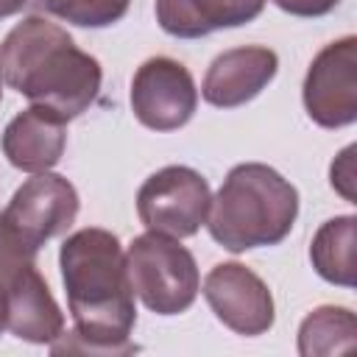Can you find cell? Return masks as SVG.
Segmentation results:
<instances>
[{"mask_svg":"<svg viewBox=\"0 0 357 357\" xmlns=\"http://www.w3.org/2000/svg\"><path fill=\"white\" fill-rule=\"evenodd\" d=\"M276 70H279V59L271 47L262 45L234 47L220 53L209 64L201 95L206 103L218 109H234L254 100L273 81Z\"/></svg>","mask_w":357,"mask_h":357,"instance_id":"10","label":"cell"},{"mask_svg":"<svg viewBox=\"0 0 357 357\" xmlns=\"http://www.w3.org/2000/svg\"><path fill=\"white\" fill-rule=\"evenodd\" d=\"M126 271L134 296H139V301L156 315H178L190 310L201 290L195 257L176 237L159 231L131 240Z\"/></svg>","mask_w":357,"mask_h":357,"instance_id":"4","label":"cell"},{"mask_svg":"<svg viewBox=\"0 0 357 357\" xmlns=\"http://www.w3.org/2000/svg\"><path fill=\"white\" fill-rule=\"evenodd\" d=\"M304 109L321 128H343L357 120V39L326 45L304 78Z\"/></svg>","mask_w":357,"mask_h":357,"instance_id":"8","label":"cell"},{"mask_svg":"<svg viewBox=\"0 0 357 357\" xmlns=\"http://www.w3.org/2000/svg\"><path fill=\"white\" fill-rule=\"evenodd\" d=\"M64 117H59L47 106H28L22 109L3 131V153L6 159L25 173H45L53 165H59L64 145H67V128Z\"/></svg>","mask_w":357,"mask_h":357,"instance_id":"12","label":"cell"},{"mask_svg":"<svg viewBox=\"0 0 357 357\" xmlns=\"http://www.w3.org/2000/svg\"><path fill=\"white\" fill-rule=\"evenodd\" d=\"M0 75L31 103L47 106L64 120L86 112L103 81L98 59L75 47L61 25L36 14L17 22L3 39Z\"/></svg>","mask_w":357,"mask_h":357,"instance_id":"2","label":"cell"},{"mask_svg":"<svg viewBox=\"0 0 357 357\" xmlns=\"http://www.w3.org/2000/svg\"><path fill=\"white\" fill-rule=\"evenodd\" d=\"M298 215L296 187L262 162H245L229 170L209 204L206 226L215 243L240 254L248 248L282 243Z\"/></svg>","mask_w":357,"mask_h":357,"instance_id":"3","label":"cell"},{"mask_svg":"<svg viewBox=\"0 0 357 357\" xmlns=\"http://www.w3.org/2000/svg\"><path fill=\"white\" fill-rule=\"evenodd\" d=\"M59 265L75 329L61 332L50 351L112 357L137 351L131 343L137 307L120 240L106 229H81L64 240Z\"/></svg>","mask_w":357,"mask_h":357,"instance_id":"1","label":"cell"},{"mask_svg":"<svg viewBox=\"0 0 357 357\" xmlns=\"http://www.w3.org/2000/svg\"><path fill=\"white\" fill-rule=\"evenodd\" d=\"M198 106V89L190 70L167 56L142 61L131 81L134 117L151 131H176L190 123Z\"/></svg>","mask_w":357,"mask_h":357,"instance_id":"7","label":"cell"},{"mask_svg":"<svg viewBox=\"0 0 357 357\" xmlns=\"http://www.w3.org/2000/svg\"><path fill=\"white\" fill-rule=\"evenodd\" d=\"M337 3L340 0H273V6H279L282 11H287L293 17H324Z\"/></svg>","mask_w":357,"mask_h":357,"instance_id":"18","label":"cell"},{"mask_svg":"<svg viewBox=\"0 0 357 357\" xmlns=\"http://www.w3.org/2000/svg\"><path fill=\"white\" fill-rule=\"evenodd\" d=\"M357 321L346 307H318L298 326V354L301 357H326L340 354L354 346Z\"/></svg>","mask_w":357,"mask_h":357,"instance_id":"15","label":"cell"},{"mask_svg":"<svg viewBox=\"0 0 357 357\" xmlns=\"http://www.w3.org/2000/svg\"><path fill=\"white\" fill-rule=\"evenodd\" d=\"M204 298L223 326L257 337L273 326V296L268 284L240 262H220L204 279Z\"/></svg>","mask_w":357,"mask_h":357,"instance_id":"9","label":"cell"},{"mask_svg":"<svg viewBox=\"0 0 357 357\" xmlns=\"http://www.w3.org/2000/svg\"><path fill=\"white\" fill-rule=\"evenodd\" d=\"M354 240H357L354 215L332 218L315 231L310 245V259L321 279L340 287H354Z\"/></svg>","mask_w":357,"mask_h":357,"instance_id":"14","label":"cell"},{"mask_svg":"<svg viewBox=\"0 0 357 357\" xmlns=\"http://www.w3.org/2000/svg\"><path fill=\"white\" fill-rule=\"evenodd\" d=\"M78 215V192L75 187L56 173H36L28 178L8 201V206L0 212L8 231L33 254L39 248L67 231Z\"/></svg>","mask_w":357,"mask_h":357,"instance_id":"6","label":"cell"},{"mask_svg":"<svg viewBox=\"0 0 357 357\" xmlns=\"http://www.w3.org/2000/svg\"><path fill=\"white\" fill-rule=\"evenodd\" d=\"M8 298V326L11 335L28 343H53L64 332V312L59 310L47 282L39 276L36 262L14 268L0 276Z\"/></svg>","mask_w":357,"mask_h":357,"instance_id":"11","label":"cell"},{"mask_svg":"<svg viewBox=\"0 0 357 357\" xmlns=\"http://www.w3.org/2000/svg\"><path fill=\"white\" fill-rule=\"evenodd\" d=\"M47 14L81 25V28H106L126 17L131 0H36Z\"/></svg>","mask_w":357,"mask_h":357,"instance_id":"16","label":"cell"},{"mask_svg":"<svg viewBox=\"0 0 357 357\" xmlns=\"http://www.w3.org/2000/svg\"><path fill=\"white\" fill-rule=\"evenodd\" d=\"M329 176H332V187L346 198V201H351L354 204V145H349L335 162H332V170H329Z\"/></svg>","mask_w":357,"mask_h":357,"instance_id":"17","label":"cell"},{"mask_svg":"<svg viewBox=\"0 0 357 357\" xmlns=\"http://www.w3.org/2000/svg\"><path fill=\"white\" fill-rule=\"evenodd\" d=\"M25 3H28V0H0V20H3V17L17 14V11H20Z\"/></svg>","mask_w":357,"mask_h":357,"instance_id":"20","label":"cell"},{"mask_svg":"<svg viewBox=\"0 0 357 357\" xmlns=\"http://www.w3.org/2000/svg\"><path fill=\"white\" fill-rule=\"evenodd\" d=\"M8 326V298H6V284L0 282V335Z\"/></svg>","mask_w":357,"mask_h":357,"instance_id":"19","label":"cell"},{"mask_svg":"<svg viewBox=\"0 0 357 357\" xmlns=\"http://www.w3.org/2000/svg\"><path fill=\"white\" fill-rule=\"evenodd\" d=\"M265 0H156V20L176 39H198L257 20Z\"/></svg>","mask_w":357,"mask_h":357,"instance_id":"13","label":"cell"},{"mask_svg":"<svg viewBox=\"0 0 357 357\" xmlns=\"http://www.w3.org/2000/svg\"><path fill=\"white\" fill-rule=\"evenodd\" d=\"M212 192L206 178L184 165H170L145 178L137 192V215L148 231L192 237L209 215Z\"/></svg>","mask_w":357,"mask_h":357,"instance_id":"5","label":"cell"},{"mask_svg":"<svg viewBox=\"0 0 357 357\" xmlns=\"http://www.w3.org/2000/svg\"><path fill=\"white\" fill-rule=\"evenodd\" d=\"M0 98H3V75H0Z\"/></svg>","mask_w":357,"mask_h":357,"instance_id":"21","label":"cell"}]
</instances>
